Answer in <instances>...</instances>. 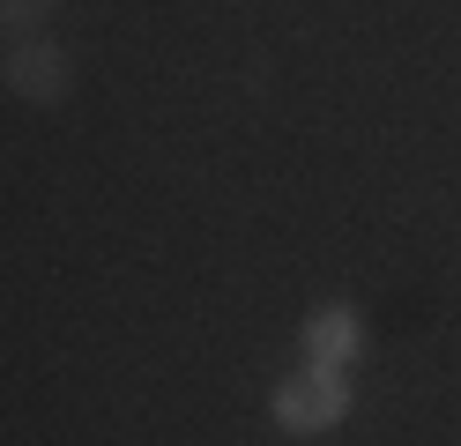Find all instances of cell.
Here are the masks:
<instances>
[{
    "mask_svg": "<svg viewBox=\"0 0 461 446\" xmlns=\"http://www.w3.org/2000/svg\"><path fill=\"white\" fill-rule=\"evenodd\" d=\"M342 416H350V379H335V372H298V379H283L276 387V424L283 432H335Z\"/></svg>",
    "mask_w": 461,
    "mask_h": 446,
    "instance_id": "1",
    "label": "cell"
},
{
    "mask_svg": "<svg viewBox=\"0 0 461 446\" xmlns=\"http://www.w3.org/2000/svg\"><path fill=\"white\" fill-rule=\"evenodd\" d=\"M0 82H8V97H23V105H68L75 59L52 38H23V45H8V59H0Z\"/></svg>",
    "mask_w": 461,
    "mask_h": 446,
    "instance_id": "2",
    "label": "cell"
},
{
    "mask_svg": "<svg viewBox=\"0 0 461 446\" xmlns=\"http://www.w3.org/2000/svg\"><path fill=\"white\" fill-rule=\"evenodd\" d=\"M357 357H365V320H357L350 305H328V313L305 320V365H312V372H335V379H342Z\"/></svg>",
    "mask_w": 461,
    "mask_h": 446,
    "instance_id": "3",
    "label": "cell"
},
{
    "mask_svg": "<svg viewBox=\"0 0 461 446\" xmlns=\"http://www.w3.org/2000/svg\"><path fill=\"white\" fill-rule=\"evenodd\" d=\"M60 15V0H0V38L23 45V38H45V23Z\"/></svg>",
    "mask_w": 461,
    "mask_h": 446,
    "instance_id": "4",
    "label": "cell"
}]
</instances>
